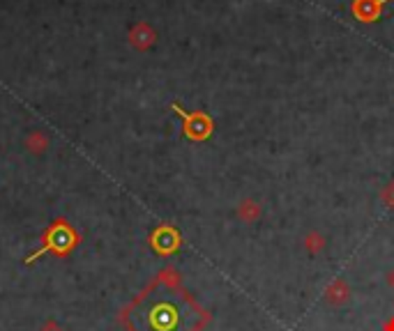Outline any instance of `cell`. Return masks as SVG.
<instances>
[{"mask_svg":"<svg viewBox=\"0 0 394 331\" xmlns=\"http://www.w3.org/2000/svg\"><path fill=\"white\" fill-rule=\"evenodd\" d=\"M150 327L155 331H180L182 322H185V311L178 301H160L150 311Z\"/></svg>","mask_w":394,"mask_h":331,"instance_id":"1","label":"cell"},{"mask_svg":"<svg viewBox=\"0 0 394 331\" xmlns=\"http://www.w3.org/2000/svg\"><path fill=\"white\" fill-rule=\"evenodd\" d=\"M392 3V0H355L353 3V14L360 21H376L383 12V7Z\"/></svg>","mask_w":394,"mask_h":331,"instance_id":"2","label":"cell"}]
</instances>
